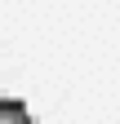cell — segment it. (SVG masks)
<instances>
[{
	"instance_id": "cell-1",
	"label": "cell",
	"mask_w": 120,
	"mask_h": 124,
	"mask_svg": "<svg viewBox=\"0 0 120 124\" xmlns=\"http://www.w3.org/2000/svg\"><path fill=\"white\" fill-rule=\"evenodd\" d=\"M0 124H36V120H31V111H27L22 102L0 98Z\"/></svg>"
}]
</instances>
